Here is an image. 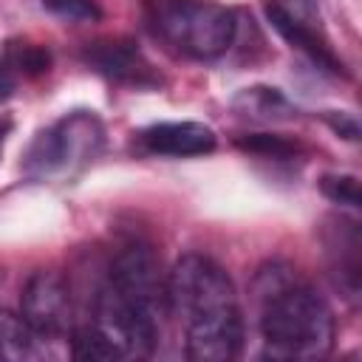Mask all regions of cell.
<instances>
[{
    "label": "cell",
    "instance_id": "cell-21",
    "mask_svg": "<svg viewBox=\"0 0 362 362\" xmlns=\"http://www.w3.org/2000/svg\"><path fill=\"white\" fill-rule=\"evenodd\" d=\"M17 82H20V74L0 57V102L11 99L14 90H17Z\"/></svg>",
    "mask_w": 362,
    "mask_h": 362
},
{
    "label": "cell",
    "instance_id": "cell-17",
    "mask_svg": "<svg viewBox=\"0 0 362 362\" xmlns=\"http://www.w3.org/2000/svg\"><path fill=\"white\" fill-rule=\"evenodd\" d=\"M320 192L328 201L351 206V209H356L362 204V198H359V178L356 175H322L320 178Z\"/></svg>",
    "mask_w": 362,
    "mask_h": 362
},
{
    "label": "cell",
    "instance_id": "cell-4",
    "mask_svg": "<svg viewBox=\"0 0 362 362\" xmlns=\"http://www.w3.org/2000/svg\"><path fill=\"white\" fill-rule=\"evenodd\" d=\"M164 288H167V314L178 317L181 322L238 303V294L226 269L198 252L181 255L173 263V269L167 272Z\"/></svg>",
    "mask_w": 362,
    "mask_h": 362
},
{
    "label": "cell",
    "instance_id": "cell-20",
    "mask_svg": "<svg viewBox=\"0 0 362 362\" xmlns=\"http://www.w3.org/2000/svg\"><path fill=\"white\" fill-rule=\"evenodd\" d=\"M274 6H280L283 11H288L305 23H317V17H320V0H274Z\"/></svg>",
    "mask_w": 362,
    "mask_h": 362
},
{
    "label": "cell",
    "instance_id": "cell-19",
    "mask_svg": "<svg viewBox=\"0 0 362 362\" xmlns=\"http://www.w3.org/2000/svg\"><path fill=\"white\" fill-rule=\"evenodd\" d=\"M322 119H325L328 127H331L334 133H339L342 139H348V141H356V139H359V122H356L354 113H345V110H325Z\"/></svg>",
    "mask_w": 362,
    "mask_h": 362
},
{
    "label": "cell",
    "instance_id": "cell-14",
    "mask_svg": "<svg viewBox=\"0 0 362 362\" xmlns=\"http://www.w3.org/2000/svg\"><path fill=\"white\" fill-rule=\"evenodd\" d=\"M3 59H6L20 76H28V79H37V76H42V74L51 71V54H48L45 45H37V42L14 40V42L6 45Z\"/></svg>",
    "mask_w": 362,
    "mask_h": 362
},
{
    "label": "cell",
    "instance_id": "cell-18",
    "mask_svg": "<svg viewBox=\"0 0 362 362\" xmlns=\"http://www.w3.org/2000/svg\"><path fill=\"white\" fill-rule=\"evenodd\" d=\"M42 6L59 20H71V23H90L102 17L96 0H42Z\"/></svg>",
    "mask_w": 362,
    "mask_h": 362
},
{
    "label": "cell",
    "instance_id": "cell-1",
    "mask_svg": "<svg viewBox=\"0 0 362 362\" xmlns=\"http://www.w3.org/2000/svg\"><path fill=\"white\" fill-rule=\"evenodd\" d=\"M263 356L269 359H325L334 348L337 322L328 303L297 277L291 266L272 263L257 272Z\"/></svg>",
    "mask_w": 362,
    "mask_h": 362
},
{
    "label": "cell",
    "instance_id": "cell-12",
    "mask_svg": "<svg viewBox=\"0 0 362 362\" xmlns=\"http://www.w3.org/2000/svg\"><path fill=\"white\" fill-rule=\"evenodd\" d=\"M232 113L249 122H286L297 116V107L286 99L283 90L269 85H252L232 96Z\"/></svg>",
    "mask_w": 362,
    "mask_h": 362
},
{
    "label": "cell",
    "instance_id": "cell-10",
    "mask_svg": "<svg viewBox=\"0 0 362 362\" xmlns=\"http://www.w3.org/2000/svg\"><path fill=\"white\" fill-rule=\"evenodd\" d=\"M215 130L204 122H158L139 133L141 150L153 156H206L215 150Z\"/></svg>",
    "mask_w": 362,
    "mask_h": 362
},
{
    "label": "cell",
    "instance_id": "cell-8",
    "mask_svg": "<svg viewBox=\"0 0 362 362\" xmlns=\"http://www.w3.org/2000/svg\"><path fill=\"white\" fill-rule=\"evenodd\" d=\"M82 59L105 79L133 88H156L161 85V76L147 62V57L139 51V45L127 37H107L88 42L82 51Z\"/></svg>",
    "mask_w": 362,
    "mask_h": 362
},
{
    "label": "cell",
    "instance_id": "cell-3",
    "mask_svg": "<svg viewBox=\"0 0 362 362\" xmlns=\"http://www.w3.org/2000/svg\"><path fill=\"white\" fill-rule=\"evenodd\" d=\"M105 147V124L90 110H74L57 124L40 130L25 156L23 173L28 178H51L62 173H76L90 164Z\"/></svg>",
    "mask_w": 362,
    "mask_h": 362
},
{
    "label": "cell",
    "instance_id": "cell-22",
    "mask_svg": "<svg viewBox=\"0 0 362 362\" xmlns=\"http://www.w3.org/2000/svg\"><path fill=\"white\" fill-rule=\"evenodd\" d=\"M8 130H11V119H8V116H0V144L6 141Z\"/></svg>",
    "mask_w": 362,
    "mask_h": 362
},
{
    "label": "cell",
    "instance_id": "cell-2",
    "mask_svg": "<svg viewBox=\"0 0 362 362\" xmlns=\"http://www.w3.org/2000/svg\"><path fill=\"white\" fill-rule=\"evenodd\" d=\"M153 34L189 59H218L238 37V14L212 0H156Z\"/></svg>",
    "mask_w": 362,
    "mask_h": 362
},
{
    "label": "cell",
    "instance_id": "cell-5",
    "mask_svg": "<svg viewBox=\"0 0 362 362\" xmlns=\"http://www.w3.org/2000/svg\"><path fill=\"white\" fill-rule=\"evenodd\" d=\"M105 280L130 305H136L158 320H161V314H167V288H164L167 274L161 272V260L150 243H144V240L124 243L113 255Z\"/></svg>",
    "mask_w": 362,
    "mask_h": 362
},
{
    "label": "cell",
    "instance_id": "cell-16",
    "mask_svg": "<svg viewBox=\"0 0 362 362\" xmlns=\"http://www.w3.org/2000/svg\"><path fill=\"white\" fill-rule=\"evenodd\" d=\"M71 354L76 359H90V362H107V359H122L119 348L93 325H79L71 334Z\"/></svg>",
    "mask_w": 362,
    "mask_h": 362
},
{
    "label": "cell",
    "instance_id": "cell-9",
    "mask_svg": "<svg viewBox=\"0 0 362 362\" xmlns=\"http://www.w3.org/2000/svg\"><path fill=\"white\" fill-rule=\"evenodd\" d=\"M322 243H325V257H328V269H331L337 288H342V294L351 303H356V297H359V257H362L359 223L351 218H342V215L328 218L325 232H322Z\"/></svg>",
    "mask_w": 362,
    "mask_h": 362
},
{
    "label": "cell",
    "instance_id": "cell-15",
    "mask_svg": "<svg viewBox=\"0 0 362 362\" xmlns=\"http://www.w3.org/2000/svg\"><path fill=\"white\" fill-rule=\"evenodd\" d=\"M238 150L260 156V158H274V161H294L300 156V144L280 136V133H246L235 139Z\"/></svg>",
    "mask_w": 362,
    "mask_h": 362
},
{
    "label": "cell",
    "instance_id": "cell-6",
    "mask_svg": "<svg viewBox=\"0 0 362 362\" xmlns=\"http://www.w3.org/2000/svg\"><path fill=\"white\" fill-rule=\"evenodd\" d=\"M184 354L192 362H229L243 348L240 305H223L184 322Z\"/></svg>",
    "mask_w": 362,
    "mask_h": 362
},
{
    "label": "cell",
    "instance_id": "cell-11",
    "mask_svg": "<svg viewBox=\"0 0 362 362\" xmlns=\"http://www.w3.org/2000/svg\"><path fill=\"white\" fill-rule=\"evenodd\" d=\"M266 17H269V23L274 25V31H277L288 45H294L297 51H303L320 71H328V74H334V76H348L345 62L334 54V48L325 42V37L317 34V28H314L311 23L297 20L294 14L283 11V8L274 6V3L266 6Z\"/></svg>",
    "mask_w": 362,
    "mask_h": 362
},
{
    "label": "cell",
    "instance_id": "cell-7",
    "mask_svg": "<svg viewBox=\"0 0 362 362\" xmlns=\"http://www.w3.org/2000/svg\"><path fill=\"white\" fill-rule=\"evenodd\" d=\"M20 314L42 337H62L71 325V291L62 274L51 269H37L20 294Z\"/></svg>",
    "mask_w": 362,
    "mask_h": 362
},
{
    "label": "cell",
    "instance_id": "cell-13",
    "mask_svg": "<svg viewBox=\"0 0 362 362\" xmlns=\"http://www.w3.org/2000/svg\"><path fill=\"white\" fill-rule=\"evenodd\" d=\"M40 334L28 320L11 308H0V356L3 359H34L40 354Z\"/></svg>",
    "mask_w": 362,
    "mask_h": 362
}]
</instances>
